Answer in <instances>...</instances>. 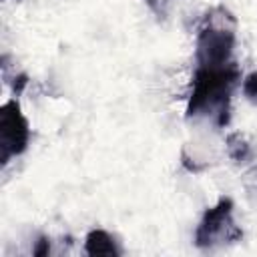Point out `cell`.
<instances>
[{
    "instance_id": "6da1fadb",
    "label": "cell",
    "mask_w": 257,
    "mask_h": 257,
    "mask_svg": "<svg viewBox=\"0 0 257 257\" xmlns=\"http://www.w3.org/2000/svg\"><path fill=\"white\" fill-rule=\"evenodd\" d=\"M241 78L239 66L231 60L221 66H197L187 102L189 118H213L215 124L229 122L231 94Z\"/></svg>"
},
{
    "instance_id": "7a4b0ae2",
    "label": "cell",
    "mask_w": 257,
    "mask_h": 257,
    "mask_svg": "<svg viewBox=\"0 0 257 257\" xmlns=\"http://www.w3.org/2000/svg\"><path fill=\"white\" fill-rule=\"evenodd\" d=\"M233 20L227 12L221 22L215 20L213 12L207 14L205 24L199 28L195 40V60L197 66H221L231 62L235 48V30L225 22Z\"/></svg>"
},
{
    "instance_id": "3957f363",
    "label": "cell",
    "mask_w": 257,
    "mask_h": 257,
    "mask_svg": "<svg viewBox=\"0 0 257 257\" xmlns=\"http://www.w3.org/2000/svg\"><path fill=\"white\" fill-rule=\"evenodd\" d=\"M243 237L241 227L233 219V201L223 197L205 211L195 231V245L201 249H217Z\"/></svg>"
},
{
    "instance_id": "277c9868",
    "label": "cell",
    "mask_w": 257,
    "mask_h": 257,
    "mask_svg": "<svg viewBox=\"0 0 257 257\" xmlns=\"http://www.w3.org/2000/svg\"><path fill=\"white\" fill-rule=\"evenodd\" d=\"M30 141L28 120L22 114L18 100H8L0 106V161L6 165L12 157L26 151Z\"/></svg>"
},
{
    "instance_id": "5b68a950",
    "label": "cell",
    "mask_w": 257,
    "mask_h": 257,
    "mask_svg": "<svg viewBox=\"0 0 257 257\" xmlns=\"http://www.w3.org/2000/svg\"><path fill=\"white\" fill-rule=\"evenodd\" d=\"M84 251L88 255H92V257H96V255H112V257H118L122 253L118 241L110 233H106L102 229H92L86 235V239H84Z\"/></svg>"
},
{
    "instance_id": "8992f818",
    "label": "cell",
    "mask_w": 257,
    "mask_h": 257,
    "mask_svg": "<svg viewBox=\"0 0 257 257\" xmlns=\"http://www.w3.org/2000/svg\"><path fill=\"white\" fill-rule=\"evenodd\" d=\"M227 149H229V157L237 163H245L247 159H251V147L245 143V139L239 133L227 139Z\"/></svg>"
},
{
    "instance_id": "52a82bcc",
    "label": "cell",
    "mask_w": 257,
    "mask_h": 257,
    "mask_svg": "<svg viewBox=\"0 0 257 257\" xmlns=\"http://www.w3.org/2000/svg\"><path fill=\"white\" fill-rule=\"evenodd\" d=\"M243 94L247 96L249 102L257 104V70L251 72L249 76H245V80H243Z\"/></svg>"
},
{
    "instance_id": "ba28073f",
    "label": "cell",
    "mask_w": 257,
    "mask_h": 257,
    "mask_svg": "<svg viewBox=\"0 0 257 257\" xmlns=\"http://www.w3.org/2000/svg\"><path fill=\"white\" fill-rule=\"evenodd\" d=\"M149 4V8L157 14V16H165L167 12V0H145Z\"/></svg>"
},
{
    "instance_id": "9c48e42d",
    "label": "cell",
    "mask_w": 257,
    "mask_h": 257,
    "mask_svg": "<svg viewBox=\"0 0 257 257\" xmlns=\"http://www.w3.org/2000/svg\"><path fill=\"white\" fill-rule=\"evenodd\" d=\"M44 253H48V241L46 239H40L38 247L34 249V255H44Z\"/></svg>"
}]
</instances>
